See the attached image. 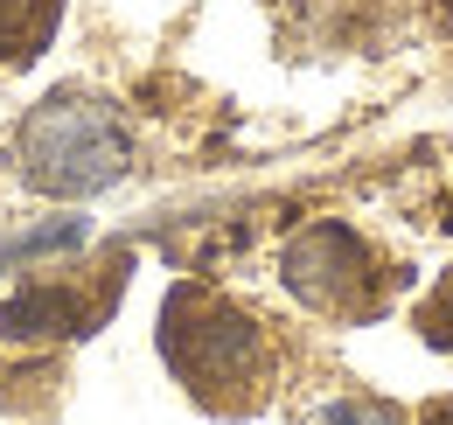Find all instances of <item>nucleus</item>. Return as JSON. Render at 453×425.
Masks as SVG:
<instances>
[{"instance_id":"f257e3e1","label":"nucleus","mask_w":453,"mask_h":425,"mask_svg":"<svg viewBox=\"0 0 453 425\" xmlns=\"http://www.w3.org/2000/svg\"><path fill=\"white\" fill-rule=\"evenodd\" d=\"M161 356L181 376V390L224 419L258 412L273 398V370H280L273 335L237 300H224L217 286H196V279L174 286L168 307H161Z\"/></svg>"},{"instance_id":"6e6552de","label":"nucleus","mask_w":453,"mask_h":425,"mask_svg":"<svg viewBox=\"0 0 453 425\" xmlns=\"http://www.w3.org/2000/svg\"><path fill=\"white\" fill-rule=\"evenodd\" d=\"M328 425H397L391 405H363V398H342V405H328Z\"/></svg>"},{"instance_id":"0eeeda50","label":"nucleus","mask_w":453,"mask_h":425,"mask_svg":"<svg viewBox=\"0 0 453 425\" xmlns=\"http://www.w3.org/2000/svg\"><path fill=\"white\" fill-rule=\"evenodd\" d=\"M411 328H418L426 349H447V356H453V266L426 286V300L411 307Z\"/></svg>"},{"instance_id":"20e7f679","label":"nucleus","mask_w":453,"mask_h":425,"mask_svg":"<svg viewBox=\"0 0 453 425\" xmlns=\"http://www.w3.org/2000/svg\"><path fill=\"white\" fill-rule=\"evenodd\" d=\"M119 286H126V259H119L98 286L77 279V272H50V279H28L7 307H0V335L7 342H57V335H91L98 321L112 314Z\"/></svg>"},{"instance_id":"7ed1b4c3","label":"nucleus","mask_w":453,"mask_h":425,"mask_svg":"<svg viewBox=\"0 0 453 425\" xmlns=\"http://www.w3.org/2000/svg\"><path fill=\"white\" fill-rule=\"evenodd\" d=\"M280 279L300 307H314L321 321H342V328L377 321L391 307V286H397V272L377 259V244L363 230L335 223V216H314V223H300L286 237Z\"/></svg>"},{"instance_id":"39448f33","label":"nucleus","mask_w":453,"mask_h":425,"mask_svg":"<svg viewBox=\"0 0 453 425\" xmlns=\"http://www.w3.org/2000/svg\"><path fill=\"white\" fill-rule=\"evenodd\" d=\"M57 21H63V0H0V63L21 70L57 42Z\"/></svg>"},{"instance_id":"f03ea898","label":"nucleus","mask_w":453,"mask_h":425,"mask_svg":"<svg viewBox=\"0 0 453 425\" xmlns=\"http://www.w3.org/2000/svg\"><path fill=\"white\" fill-rule=\"evenodd\" d=\"M126 167H133V133L105 91L63 84L14 126V174L35 196L84 203V196H105L112 182H126Z\"/></svg>"},{"instance_id":"423d86ee","label":"nucleus","mask_w":453,"mask_h":425,"mask_svg":"<svg viewBox=\"0 0 453 425\" xmlns=\"http://www.w3.org/2000/svg\"><path fill=\"white\" fill-rule=\"evenodd\" d=\"M77 244H84V223H77V216L42 223V230H21V237L0 244V272H7V266H28V259H50V251H77Z\"/></svg>"},{"instance_id":"1a4fd4ad","label":"nucleus","mask_w":453,"mask_h":425,"mask_svg":"<svg viewBox=\"0 0 453 425\" xmlns=\"http://www.w3.org/2000/svg\"><path fill=\"white\" fill-rule=\"evenodd\" d=\"M426 425H453V405H433V412H426Z\"/></svg>"}]
</instances>
